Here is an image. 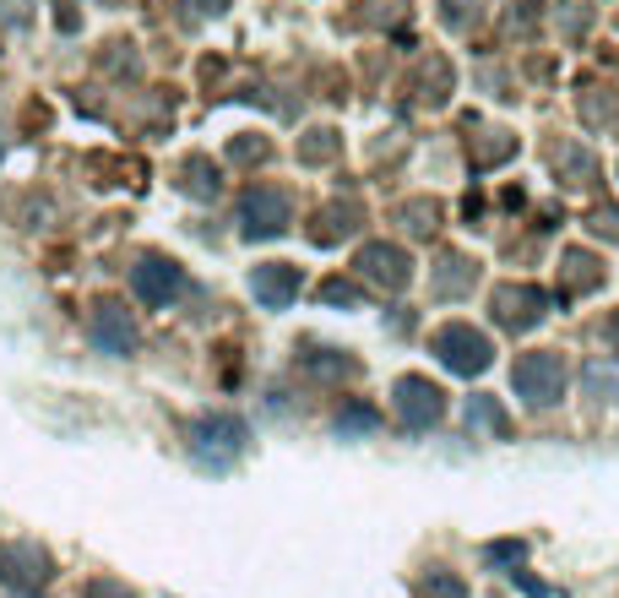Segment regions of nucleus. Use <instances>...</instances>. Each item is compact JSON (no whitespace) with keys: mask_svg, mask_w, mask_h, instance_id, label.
Masks as SVG:
<instances>
[{"mask_svg":"<svg viewBox=\"0 0 619 598\" xmlns=\"http://www.w3.org/2000/svg\"><path fill=\"white\" fill-rule=\"evenodd\" d=\"M136 288H141V300H169L175 288H180V272L175 266H164V262H141L136 266Z\"/></svg>","mask_w":619,"mask_h":598,"instance_id":"1","label":"nucleus"},{"mask_svg":"<svg viewBox=\"0 0 619 598\" xmlns=\"http://www.w3.org/2000/svg\"><path fill=\"white\" fill-rule=\"evenodd\" d=\"M255 288H261L266 300H288V288H294V277H288V272H261V277H255Z\"/></svg>","mask_w":619,"mask_h":598,"instance_id":"2","label":"nucleus"}]
</instances>
